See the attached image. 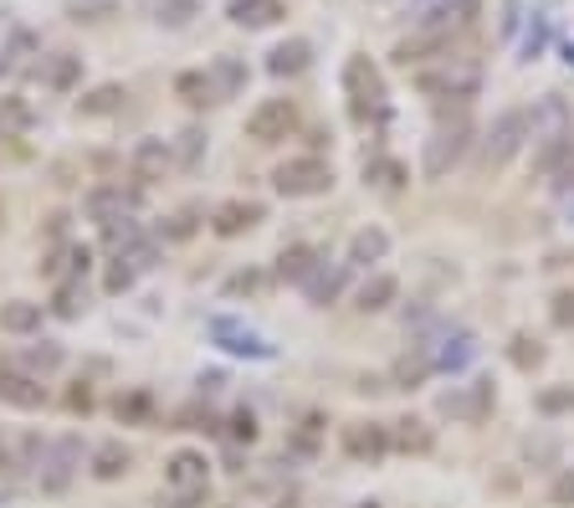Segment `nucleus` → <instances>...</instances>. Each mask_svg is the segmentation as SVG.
I'll return each instance as SVG.
<instances>
[{
	"instance_id": "58836bf2",
	"label": "nucleus",
	"mask_w": 574,
	"mask_h": 508,
	"mask_svg": "<svg viewBox=\"0 0 574 508\" xmlns=\"http://www.w3.org/2000/svg\"><path fill=\"white\" fill-rule=\"evenodd\" d=\"M231 436H236V442H257V417H251V411H236V417H231Z\"/></svg>"
},
{
	"instance_id": "ea45409f",
	"label": "nucleus",
	"mask_w": 574,
	"mask_h": 508,
	"mask_svg": "<svg viewBox=\"0 0 574 508\" xmlns=\"http://www.w3.org/2000/svg\"><path fill=\"white\" fill-rule=\"evenodd\" d=\"M549 498L560 508H570L574 504V473H564V478H554V488H549Z\"/></svg>"
},
{
	"instance_id": "a211bd4d",
	"label": "nucleus",
	"mask_w": 574,
	"mask_h": 508,
	"mask_svg": "<svg viewBox=\"0 0 574 508\" xmlns=\"http://www.w3.org/2000/svg\"><path fill=\"white\" fill-rule=\"evenodd\" d=\"M446 42H452V36H442V31H415V36H405V42L396 46V62L400 67L426 62V57H436V52H446Z\"/></svg>"
},
{
	"instance_id": "a878e982",
	"label": "nucleus",
	"mask_w": 574,
	"mask_h": 508,
	"mask_svg": "<svg viewBox=\"0 0 574 508\" xmlns=\"http://www.w3.org/2000/svg\"><path fill=\"white\" fill-rule=\"evenodd\" d=\"M396 293H400V283L396 278H369L365 288H359V309H365V314H380V309H390V303H396Z\"/></svg>"
},
{
	"instance_id": "f03ea898",
	"label": "nucleus",
	"mask_w": 574,
	"mask_h": 508,
	"mask_svg": "<svg viewBox=\"0 0 574 508\" xmlns=\"http://www.w3.org/2000/svg\"><path fill=\"white\" fill-rule=\"evenodd\" d=\"M272 185H278V195H288V201H308V195H324L328 185H334V170H328V160H318V154H297V160L272 170Z\"/></svg>"
},
{
	"instance_id": "aec40b11",
	"label": "nucleus",
	"mask_w": 574,
	"mask_h": 508,
	"mask_svg": "<svg viewBox=\"0 0 574 508\" xmlns=\"http://www.w3.org/2000/svg\"><path fill=\"white\" fill-rule=\"evenodd\" d=\"M123 98H129V93L118 88V83H104V88H93L88 98H77V114H83V119H104V114H118V108H123Z\"/></svg>"
},
{
	"instance_id": "cd10ccee",
	"label": "nucleus",
	"mask_w": 574,
	"mask_h": 508,
	"mask_svg": "<svg viewBox=\"0 0 574 508\" xmlns=\"http://www.w3.org/2000/svg\"><path fill=\"white\" fill-rule=\"evenodd\" d=\"M77 457H83V447H77L73 436H67V442H57V452H52V473H46V488H52V494H57L62 483L73 478V467H77Z\"/></svg>"
},
{
	"instance_id": "6ab92c4d",
	"label": "nucleus",
	"mask_w": 574,
	"mask_h": 508,
	"mask_svg": "<svg viewBox=\"0 0 574 508\" xmlns=\"http://www.w3.org/2000/svg\"><path fill=\"white\" fill-rule=\"evenodd\" d=\"M313 62V46L308 42H282L272 57H267V73H278V77H293V73H303Z\"/></svg>"
},
{
	"instance_id": "7c9ffc66",
	"label": "nucleus",
	"mask_w": 574,
	"mask_h": 508,
	"mask_svg": "<svg viewBox=\"0 0 574 508\" xmlns=\"http://www.w3.org/2000/svg\"><path fill=\"white\" fill-rule=\"evenodd\" d=\"M426 375H431V355H405V359H396L390 380H396L400 390H411V386H421Z\"/></svg>"
},
{
	"instance_id": "b1692460",
	"label": "nucleus",
	"mask_w": 574,
	"mask_h": 508,
	"mask_svg": "<svg viewBox=\"0 0 574 508\" xmlns=\"http://www.w3.org/2000/svg\"><path fill=\"white\" fill-rule=\"evenodd\" d=\"M446 411H457V417H467V421H483L487 411H492V386H487V380H472V390H467V401H452V396H446Z\"/></svg>"
},
{
	"instance_id": "20e7f679",
	"label": "nucleus",
	"mask_w": 574,
	"mask_h": 508,
	"mask_svg": "<svg viewBox=\"0 0 574 508\" xmlns=\"http://www.w3.org/2000/svg\"><path fill=\"white\" fill-rule=\"evenodd\" d=\"M523 134H529V114H518V108H508V114H498L492 119V129H487V144H483V160L492 170L508 165L518 150H523Z\"/></svg>"
},
{
	"instance_id": "dca6fc26",
	"label": "nucleus",
	"mask_w": 574,
	"mask_h": 508,
	"mask_svg": "<svg viewBox=\"0 0 574 508\" xmlns=\"http://www.w3.org/2000/svg\"><path fill=\"white\" fill-rule=\"evenodd\" d=\"M385 252H390V231H380V226H365V231H354L349 237V262L354 268L385 262Z\"/></svg>"
},
{
	"instance_id": "49530a36",
	"label": "nucleus",
	"mask_w": 574,
	"mask_h": 508,
	"mask_svg": "<svg viewBox=\"0 0 574 508\" xmlns=\"http://www.w3.org/2000/svg\"><path fill=\"white\" fill-rule=\"evenodd\" d=\"M221 83H226V88H236V83H241V67H236V62H221Z\"/></svg>"
},
{
	"instance_id": "0eeeda50",
	"label": "nucleus",
	"mask_w": 574,
	"mask_h": 508,
	"mask_svg": "<svg viewBox=\"0 0 574 508\" xmlns=\"http://www.w3.org/2000/svg\"><path fill=\"white\" fill-rule=\"evenodd\" d=\"M390 447H396L390 426H375V421H349L344 426V452H349L354 463H380Z\"/></svg>"
},
{
	"instance_id": "37998d69",
	"label": "nucleus",
	"mask_w": 574,
	"mask_h": 508,
	"mask_svg": "<svg viewBox=\"0 0 574 508\" xmlns=\"http://www.w3.org/2000/svg\"><path fill=\"white\" fill-rule=\"evenodd\" d=\"M149 411V396H129V401H118V417H144Z\"/></svg>"
},
{
	"instance_id": "72a5a7b5",
	"label": "nucleus",
	"mask_w": 574,
	"mask_h": 508,
	"mask_svg": "<svg viewBox=\"0 0 574 508\" xmlns=\"http://www.w3.org/2000/svg\"><path fill=\"white\" fill-rule=\"evenodd\" d=\"M21 365H26V370H36V375H46V370H57V365H62V349H57V344L26 349V355H21Z\"/></svg>"
},
{
	"instance_id": "f704fd0d",
	"label": "nucleus",
	"mask_w": 574,
	"mask_h": 508,
	"mask_svg": "<svg viewBox=\"0 0 574 508\" xmlns=\"http://www.w3.org/2000/svg\"><path fill=\"white\" fill-rule=\"evenodd\" d=\"M195 15V0H160V21H170V26H185Z\"/></svg>"
},
{
	"instance_id": "423d86ee",
	"label": "nucleus",
	"mask_w": 574,
	"mask_h": 508,
	"mask_svg": "<svg viewBox=\"0 0 574 508\" xmlns=\"http://www.w3.org/2000/svg\"><path fill=\"white\" fill-rule=\"evenodd\" d=\"M529 139L539 144V150H549V144H564V139H574V119H570V108H564V98H544V104L533 108Z\"/></svg>"
},
{
	"instance_id": "c9c22d12",
	"label": "nucleus",
	"mask_w": 574,
	"mask_h": 508,
	"mask_svg": "<svg viewBox=\"0 0 574 508\" xmlns=\"http://www.w3.org/2000/svg\"><path fill=\"white\" fill-rule=\"evenodd\" d=\"M513 365L518 370H533V365H544V349L533 339H513Z\"/></svg>"
},
{
	"instance_id": "ddd939ff",
	"label": "nucleus",
	"mask_w": 574,
	"mask_h": 508,
	"mask_svg": "<svg viewBox=\"0 0 574 508\" xmlns=\"http://www.w3.org/2000/svg\"><path fill=\"white\" fill-rule=\"evenodd\" d=\"M226 15H231L236 26L262 31V26H278L282 15H288V6H282V0H231V6H226Z\"/></svg>"
},
{
	"instance_id": "c03bdc74",
	"label": "nucleus",
	"mask_w": 574,
	"mask_h": 508,
	"mask_svg": "<svg viewBox=\"0 0 574 508\" xmlns=\"http://www.w3.org/2000/svg\"><path fill=\"white\" fill-rule=\"evenodd\" d=\"M67 406H73V411H83V417H88V411H93V390H88V386H77L73 396H67Z\"/></svg>"
},
{
	"instance_id": "de8ad7c7",
	"label": "nucleus",
	"mask_w": 574,
	"mask_h": 508,
	"mask_svg": "<svg viewBox=\"0 0 574 508\" xmlns=\"http://www.w3.org/2000/svg\"><path fill=\"white\" fill-rule=\"evenodd\" d=\"M241 288L251 293V288H257V272H247V278H231V293H241Z\"/></svg>"
},
{
	"instance_id": "4c0bfd02",
	"label": "nucleus",
	"mask_w": 574,
	"mask_h": 508,
	"mask_svg": "<svg viewBox=\"0 0 574 508\" xmlns=\"http://www.w3.org/2000/svg\"><path fill=\"white\" fill-rule=\"evenodd\" d=\"M574 406V390H544V396H539V411H549V417H554V411H570Z\"/></svg>"
},
{
	"instance_id": "39448f33",
	"label": "nucleus",
	"mask_w": 574,
	"mask_h": 508,
	"mask_svg": "<svg viewBox=\"0 0 574 508\" xmlns=\"http://www.w3.org/2000/svg\"><path fill=\"white\" fill-rule=\"evenodd\" d=\"M467 144H472V123L467 119H457V123H446V129H436V134L426 139V175L431 180H442L446 170L457 165L462 154H467Z\"/></svg>"
},
{
	"instance_id": "2eb2a0df",
	"label": "nucleus",
	"mask_w": 574,
	"mask_h": 508,
	"mask_svg": "<svg viewBox=\"0 0 574 508\" xmlns=\"http://www.w3.org/2000/svg\"><path fill=\"white\" fill-rule=\"evenodd\" d=\"M262 221V206L257 201H226V206H216V237H241V231H251V226Z\"/></svg>"
},
{
	"instance_id": "c85d7f7f",
	"label": "nucleus",
	"mask_w": 574,
	"mask_h": 508,
	"mask_svg": "<svg viewBox=\"0 0 574 508\" xmlns=\"http://www.w3.org/2000/svg\"><path fill=\"white\" fill-rule=\"evenodd\" d=\"M390 442H396V447H405V452H431V442H436V436L426 432V421H396V432H390Z\"/></svg>"
},
{
	"instance_id": "4468645a",
	"label": "nucleus",
	"mask_w": 574,
	"mask_h": 508,
	"mask_svg": "<svg viewBox=\"0 0 574 508\" xmlns=\"http://www.w3.org/2000/svg\"><path fill=\"white\" fill-rule=\"evenodd\" d=\"M431 370H467L472 355H477V344H472V334H442V344H431Z\"/></svg>"
},
{
	"instance_id": "7ed1b4c3",
	"label": "nucleus",
	"mask_w": 574,
	"mask_h": 508,
	"mask_svg": "<svg viewBox=\"0 0 574 508\" xmlns=\"http://www.w3.org/2000/svg\"><path fill=\"white\" fill-rule=\"evenodd\" d=\"M293 129H297L293 98H267V104H257L247 114V139H257V144H278V139H288Z\"/></svg>"
},
{
	"instance_id": "9b49d317",
	"label": "nucleus",
	"mask_w": 574,
	"mask_h": 508,
	"mask_svg": "<svg viewBox=\"0 0 574 508\" xmlns=\"http://www.w3.org/2000/svg\"><path fill=\"white\" fill-rule=\"evenodd\" d=\"M210 339L221 344V349H231V355L272 359V344H267L262 334H251V329H241V324H231V318H216V324H210Z\"/></svg>"
},
{
	"instance_id": "79ce46f5",
	"label": "nucleus",
	"mask_w": 574,
	"mask_h": 508,
	"mask_svg": "<svg viewBox=\"0 0 574 508\" xmlns=\"http://www.w3.org/2000/svg\"><path fill=\"white\" fill-rule=\"evenodd\" d=\"M133 283V268H123V257H118V268H108V293H123Z\"/></svg>"
},
{
	"instance_id": "1a4fd4ad",
	"label": "nucleus",
	"mask_w": 574,
	"mask_h": 508,
	"mask_svg": "<svg viewBox=\"0 0 574 508\" xmlns=\"http://www.w3.org/2000/svg\"><path fill=\"white\" fill-rule=\"evenodd\" d=\"M206 478H210V467H206V452H175L170 463H164V483L175 488V494H206Z\"/></svg>"
},
{
	"instance_id": "f8f14e48",
	"label": "nucleus",
	"mask_w": 574,
	"mask_h": 508,
	"mask_svg": "<svg viewBox=\"0 0 574 508\" xmlns=\"http://www.w3.org/2000/svg\"><path fill=\"white\" fill-rule=\"evenodd\" d=\"M344 88H349V98H354V114H365V108L380 98V73H375L365 57H349L344 62Z\"/></svg>"
},
{
	"instance_id": "6e6552de",
	"label": "nucleus",
	"mask_w": 574,
	"mask_h": 508,
	"mask_svg": "<svg viewBox=\"0 0 574 508\" xmlns=\"http://www.w3.org/2000/svg\"><path fill=\"white\" fill-rule=\"evenodd\" d=\"M0 401L15 406V411H42L46 406V386L36 375L15 370V365H0Z\"/></svg>"
},
{
	"instance_id": "bb28decb",
	"label": "nucleus",
	"mask_w": 574,
	"mask_h": 508,
	"mask_svg": "<svg viewBox=\"0 0 574 508\" xmlns=\"http://www.w3.org/2000/svg\"><path fill=\"white\" fill-rule=\"evenodd\" d=\"M308 299L313 303H328V299H339V288H344V268H324V262H318V268L308 272Z\"/></svg>"
},
{
	"instance_id": "a18cd8bd",
	"label": "nucleus",
	"mask_w": 574,
	"mask_h": 508,
	"mask_svg": "<svg viewBox=\"0 0 574 508\" xmlns=\"http://www.w3.org/2000/svg\"><path fill=\"white\" fill-rule=\"evenodd\" d=\"M195 154H201V129H191V134H185V150H180V160H185V165H191Z\"/></svg>"
},
{
	"instance_id": "e433bc0d",
	"label": "nucleus",
	"mask_w": 574,
	"mask_h": 508,
	"mask_svg": "<svg viewBox=\"0 0 574 508\" xmlns=\"http://www.w3.org/2000/svg\"><path fill=\"white\" fill-rule=\"evenodd\" d=\"M77 299H83V288L67 283V288L57 293V314H62V318H77V314H83V303H77Z\"/></svg>"
},
{
	"instance_id": "473e14b6",
	"label": "nucleus",
	"mask_w": 574,
	"mask_h": 508,
	"mask_svg": "<svg viewBox=\"0 0 574 508\" xmlns=\"http://www.w3.org/2000/svg\"><path fill=\"white\" fill-rule=\"evenodd\" d=\"M175 93L185 98V104L201 108V104H210V77L206 73H180L175 77Z\"/></svg>"
},
{
	"instance_id": "f257e3e1",
	"label": "nucleus",
	"mask_w": 574,
	"mask_h": 508,
	"mask_svg": "<svg viewBox=\"0 0 574 508\" xmlns=\"http://www.w3.org/2000/svg\"><path fill=\"white\" fill-rule=\"evenodd\" d=\"M415 88H421V98H431V104H446V98L472 104L477 88H483V73L462 57H442L436 67H421V73H415Z\"/></svg>"
},
{
	"instance_id": "c756f323",
	"label": "nucleus",
	"mask_w": 574,
	"mask_h": 508,
	"mask_svg": "<svg viewBox=\"0 0 574 508\" xmlns=\"http://www.w3.org/2000/svg\"><path fill=\"white\" fill-rule=\"evenodd\" d=\"M83 77V57H73V52H57V62L46 67V88H57V93H67Z\"/></svg>"
},
{
	"instance_id": "393cba45",
	"label": "nucleus",
	"mask_w": 574,
	"mask_h": 508,
	"mask_svg": "<svg viewBox=\"0 0 574 508\" xmlns=\"http://www.w3.org/2000/svg\"><path fill=\"white\" fill-rule=\"evenodd\" d=\"M313 268H318V252H313V247H288V252L278 257V272L288 283H308Z\"/></svg>"
},
{
	"instance_id": "412c9836",
	"label": "nucleus",
	"mask_w": 574,
	"mask_h": 508,
	"mask_svg": "<svg viewBox=\"0 0 574 508\" xmlns=\"http://www.w3.org/2000/svg\"><path fill=\"white\" fill-rule=\"evenodd\" d=\"M0 329L6 334H36L42 329V303H6V309H0Z\"/></svg>"
},
{
	"instance_id": "09e8293b",
	"label": "nucleus",
	"mask_w": 574,
	"mask_h": 508,
	"mask_svg": "<svg viewBox=\"0 0 574 508\" xmlns=\"http://www.w3.org/2000/svg\"><path fill=\"white\" fill-rule=\"evenodd\" d=\"M431 6H446V0H415V11H431Z\"/></svg>"
},
{
	"instance_id": "f3484780",
	"label": "nucleus",
	"mask_w": 574,
	"mask_h": 508,
	"mask_svg": "<svg viewBox=\"0 0 574 508\" xmlns=\"http://www.w3.org/2000/svg\"><path fill=\"white\" fill-rule=\"evenodd\" d=\"M129 165H133V175L139 180H160L164 170H170V144H164V139H139Z\"/></svg>"
},
{
	"instance_id": "4be33fe9",
	"label": "nucleus",
	"mask_w": 574,
	"mask_h": 508,
	"mask_svg": "<svg viewBox=\"0 0 574 508\" xmlns=\"http://www.w3.org/2000/svg\"><path fill=\"white\" fill-rule=\"evenodd\" d=\"M123 210H129V195L113 191V185H104V191L88 195V216H93V221L113 226V221H123Z\"/></svg>"
},
{
	"instance_id": "2f4dec72",
	"label": "nucleus",
	"mask_w": 574,
	"mask_h": 508,
	"mask_svg": "<svg viewBox=\"0 0 574 508\" xmlns=\"http://www.w3.org/2000/svg\"><path fill=\"white\" fill-rule=\"evenodd\" d=\"M365 180L380 185V191H400V185H405V165H400V160H369Z\"/></svg>"
},
{
	"instance_id": "9d476101",
	"label": "nucleus",
	"mask_w": 574,
	"mask_h": 508,
	"mask_svg": "<svg viewBox=\"0 0 574 508\" xmlns=\"http://www.w3.org/2000/svg\"><path fill=\"white\" fill-rule=\"evenodd\" d=\"M477 0H446V6H431V11H421L415 15V26L421 31H442V36H452V31H462V26H472L477 21Z\"/></svg>"
},
{
	"instance_id": "5701e85b",
	"label": "nucleus",
	"mask_w": 574,
	"mask_h": 508,
	"mask_svg": "<svg viewBox=\"0 0 574 508\" xmlns=\"http://www.w3.org/2000/svg\"><path fill=\"white\" fill-rule=\"evenodd\" d=\"M123 473H129V447H123V442H104V447L93 452V478L113 483V478H123Z\"/></svg>"
},
{
	"instance_id": "a19ab883",
	"label": "nucleus",
	"mask_w": 574,
	"mask_h": 508,
	"mask_svg": "<svg viewBox=\"0 0 574 508\" xmlns=\"http://www.w3.org/2000/svg\"><path fill=\"white\" fill-rule=\"evenodd\" d=\"M554 324H560V329L574 324V293H560V299H554Z\"/></svg>"
}]
</instances>
